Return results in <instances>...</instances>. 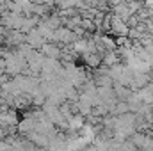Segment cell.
Listing matches in <instances>:
<instances>
[{"mask_svg": "<svg viewBox=\"0 0 153 151\" xmlns=\"http://www.w3.org/2000/svg\"><path fill=\"white\" fill-rule=\"evenodd\" d=\"M78 36H76L75 32L71 30V29H68V27H59V29H55V32H53V39H52V43H59V44H73Z\"/></svg>", "mask_w": 153, "mask_h": 151, "instance_id": "1", "label": "cell"}, {"mask_svg": "<svg viewBox=\"0 0 153 151\" xmlns=\"http://www.w3.org/2000/svg\"><path fill=\"white\" fill-rule=\"evenodd\" d=\"M45 57H50V59H61V55H62V44H59V43H52V41H46L43 46H41V50H39Z\"/></svg>", "mask_w": 153, "mask_h": 151, "instance_id": "2", "label": "cell"}, {"mask_svg": "<svg viewBox=\"0 0 153 151\" xmlns=\"http://www.w3.org/2000/svg\"><path fill=\"white\" fill-rule=\"evenodd\" d=\"M45 43H46V39L39 34L38 27H36V29H32L30 32H27V44H29V46H32L34 50H41V46H43Z\"/></svg>", "mask_w": 153, "mask_h": 151, "instance_id": "3", "label": "cell"}, {"mask_svg": "<svg viewBox=\"0 0 153 151\" xmlns=\"http://www.w3.org/2000/svg\"><path fill=\"white\" fill-rule=\"evenodd\" d=\"M82 57H84V62L91 68H98L100 64H103V55H100L96 52L94 53H84Z\"/></svg>", "mask_w": 153, "mask_h": 151, "instance_id": "4", "label": "cell"}, {"mask_svg": "<svg viewBox=\"0 0 153 151\" xmlns=\"http://www.w3.org/2000/svg\"><path fill=\"white\" fill-rule=\"evenodd\" d=\"M111 29H112V32L114 34H119V36H125V34H128V27L117 18V16H114L112 20H111Z\"/></svg>", "mask_w": 153, "mask_h": 151, "instance_id": "5", "label": "cell"}, {"mask_svg": "<svg viewBox=\"0 0 153 151\" xmlns=\"http://www.w3.org/2000/svg\"><path fill=\"white\" fill-rule=\"evenodd\" d=\"M5 73H7V62L4 57H0V76L5 75Z\"/></svg>", "mask_w": 153, "mask_h": 151, "instance_id": "6", "label": "cell"}]
</instances>
